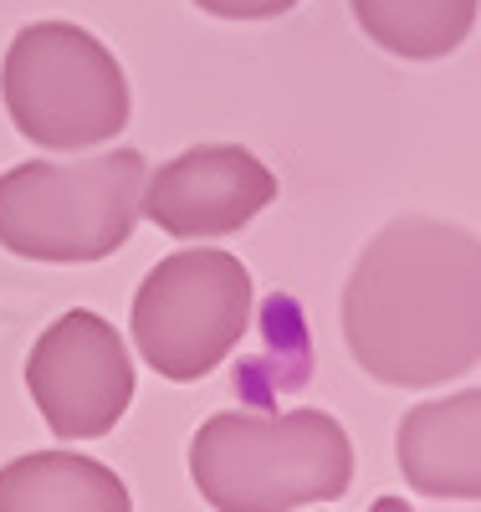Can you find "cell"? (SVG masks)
I'll return each instance as SVG.
<instances>
[{
	"label": "cell",
	"instance_id": "10",
	"mask_svg": "<svg viewBox=\"0 0 481 512\" xmlns=\"http://www.w3.org/2000/svg\"><path fill=\"white\" fill-rule=\"evenodd\" d=\"M374 47L405 62L451 57L476 26V0H348Z\"/></svg>",
	"mask_w": 481,
	"mask_h": 512
},
{
	"label": "cell",
	"instance_id": "11",
	"mask_svg": "<svg viewBox=\"0 0 481 512\" xmlns=\"http://www.w3.org/2000/svg\"><path fill=\"white\" fill-rule=\"evenodd\" d=\"M195 6L221 21H272V16H287L297 0H195Z\"/></svg>",
	"mask_w": 481,
	"mask_h": 512
},
{
	"label": "cell",
	"instance_id": "4",
	"mask_svg": "<svg viewBox=\"0 0 481 512\" xmlns=\"http://www.w3.org/2000/svg\"><path fill=\"white\" fill-rule=\"evenodd\" d=\"M0 98L36 149H93L128 128L134 98L118 57L72 21H31L0 62Z\"/></svg>",
	"mask_w": 481,
	"mask_h": 512
},
{
	"label": "cell",
	"instance_id": "12",
	"mask_svg": "<svg viewBox=\"0 0 481 512\" xmlns=\"http://www.w3.org/2000/svg\"><path fill=\"white\" fill-rule=\"evenodd\" d=\"M369 512H415V507H410V502H400V497H379Z\"/></svg>",
	"mask_w": 481,
	"mask_h": 512
},
{
	"label": "cell",
	"instance_id": "6",
	"mask_svg": "<svg viewBox=\"0 0 481 512\" xmlns=\"http://www.w3.org/2000/svg\"><path fill=\"white\" fill-rule=\"evenodd\" d=\"M26 390L62 441H98L134 405V364L123 333L103 318L72 308L31 344Z\"/></svg>",
	"mask_w": 481,
	"mask_h": 512
},
{
	"label": "cell",
	"instance_id": "2",
	"mask_svg": "<svg viewBox=\"0 0 481 512\" xmlns=\"http://www.w3.org/2000/svg\"><path fill=\"white\" fill-rule=\"evenodd\" d=\"M190 477L215 512L338 502L354 482V441L328 410H226L195 431Z\"/></svg>",
	"mask_w": 481,
	"mask_h": 512
},
{
	"label": "cell",
	"instance_id": "3",
	"mask_svg": "<svg viewBox=\"0 0 481 512\" xmlns=\"http://www.w3.org/2000/svg\"><path fill=\"white\" fill-rule=\"evenodd\" d=\"M149 159L108 149L82 164L26 159L0 175V246L26 262H103L139 226Z\"/></svg>",
	"mask_w": 481,
	"mask_h": 512
},
{
	"label": "cell",
	"instance_id": "8",
	"mask_svg": "<svg viewBox=\"0 0 481 512\" xmlns=\"http://www.w3.org/2000/svg\"><path fill=\"white\" fill-rule=\"evenodd\" d=\"M476 431H481V395L476 390H461L451 400L415 405L400 420V436H395L405 482L415 492H430V497L476 502L481 497Z\"/></svg>",
	"mask_w": 481,
	"mask_h": 512
},
{
	"label": "cell",
	"instance_id": "5",
	"mask_svg": "<svg viewBox=\"0 0 481 512\" xmlns=\"http://www.w3.org/2000/svg\"><path fill=\"white\" fill-rule=\"evenodd\" d=\"M251 297V272L231 251L195 246L164 256L134 297V344L144 364L169 384H195L221 369L251 328Z\"/></svg>",
	"mask_w": 481,
	"mask_h": 512
},
{
	"label": "cell",
	"instance_id": "9",
	"mask_svg": "<svg viewBox=\"0 0 481 512\" xmlns=\"http://www.w3.org/2000/svg\"><path fill=\"white\" fill-rule=\"evenodd\" d=\"M0 512H134V497L93 456L31 451L0 466Z\"/></svg>",
	"mask_w": 481,
	"mask_h": 512
},
{
	"label": "cell",
	"instance_id": "7",
	"mask_svg": "<svg viewBox=\"0 0 481 512\" xmlns=\"http://www.w3.org/2000/svg\"><path fill=\"white\" fill-rule=\"evenodd\" d=\"M277 200V175L241 144H195L144 175L139 216L174 241L236 236Z\"/></svg>",
	"mask_w": 481,
	"mask_h": 512
},
{
	"label": "cell",
	"instance_id": "1",
	"mask_svg": "<svg viewBox=\"0 0 481 512\" xmlns=\"http://www.w3.org/2000/svg\"><path fill=\"white\" fill-rule=\"evenodd\" d=\"M343 338L354 364L400 390L446 384L481 354V246L471 226L395 216L343 282Z\"/></svg>",
	"mask_w": 481,
	"mask_h": 512
}]
</instances>
